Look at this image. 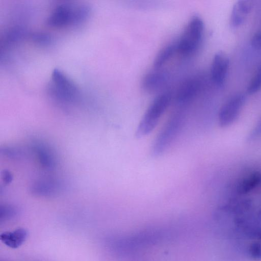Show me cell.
<instances>
[{"label":"cell","instance_id":"cell-1","mask_svg":"<svg viewBox=\"0 0 261 261\" xmlns=\"http://www.w3.org/2000/svg\"><path fill=\"white\" fill-rule=\"evenodd\" d=\"M90 13V8L85 4L63 3L53 9L46 19V24L53 28L76 25L87 20Z\"/></svg>","mask_w":261,"mask_h":261},{"label":"cell","instance_id":"cell-2","mask_svg":"<svg viewBox=\"0 0 261 261\" xmlns=\"http://www.w3.org/2000/svg\"><path fill=\"white\" fill-rule=\"evenodd\" d=\"M47 90L54 101L64 107L74 105L80 99V91L76 85L58 69L53 71Z\"/></svg>","mask_w":261,"mask_h":261},{"label":"cell","instance_id":"cell-3","mask_svg":"<svg viewBox=\"0 0 261 261\" xmlns=\"http://www.w3.org/2000/svg\"><path fill=\"white\" fill-rule=\"evenodd\" d=\"M171 100V95L168 92L159 95L153 100L137 127L135 132L137 138L147 136L154 129Z\"/></svg>","mask_w":261,"mask_h":261},{"label":"cell","instance_id":"cell-4","mask_svg":"<svg viewBox=\"0 0 261 261\" xmlns=\"http://www.w3.org/2000/svg\"><path fill=\"white\" fill-rule=\"evenodd\" d=\"M204 28L202 19L198 16H193L177 41V51L187 56L196 51L201 44Z\"/></svg>","mask_w":261,"mask_h":261},{"label":"cell","instance_id":"cell-5","mask_svg":"<svg viewBox=\"0 0 261 261\" xmlns=\"http://www.w3.org/2000/svg\"><path fill=\"white\" fill-rule=\"evenodd\" d=\"M183 114L177 112L168 120L156 136L151 148L153 156L163 154L172 144L179 133L183 125Z\"/></svg>","mask_w":261,"mask_h":261},{"label":"cell","instance_id":"cell-6","mask_svg":"<svg viewBox=\"0 0 261 261\" xmlns=\"http://www.w3.org/2000/svg\"><path fill=\"white\" fill-rule=\"evenodd\" d=\"M246 96L243 93L232 96L221 107L219 113V122L222 127L231 124L240 113L245 102Z\"/></svg>","mask_w":261,"mask_h":261},{"label":"cell","instance_id":"cell-7","mask_svg":"<svg viewBox=\"0 0 261 261\" xmlns=\"http://www.w3.org/2000/svg\"><path fill=\"white\" fill-rule=\"evenodd\" d=\"M229 66V58L225 53L219 51L214 55L211 67V76L216 86L220 87L223 85Z\"/></svg>","mask_w":261,"mask_h":261},{"label":"cell","instance_id":"cell-8","mask_svg":"<svg viewBox=\"0 0 261 261\" xmlns=\"http://www.w3.org/2000/svg\"><path fill=\"white\" fill-rule=\"evenodd\" d=\"M252 7L250 1L240 0L233 5L230 16V24L233 28L240 27L246 20Z\"/></svg>","mask_w":261,"mask_h":261},{"label":"cell","instance_id":"cell-9","mask_svg":"<svg viewBox=\"0 0 261 261\" xmlns=\"http://www.w3.org/2000/svg\"><path fill=\"white\" fill-rule=\"evenodd\" d=\"M201 82L197 78H191L184 82L178 88L176 99L180 104H185L194 97L201 87Z\"/></svg>","mask_w":261,"mask_h":261},{"label":"cell","instance_id":"cell-10","mask_svg":"<svg viewBox=\"0 0 261 261\" xmlns=\"http://www.w3.org/2000/svg\"><path fill=\"white\" fill-rule=\"evenodd\" d=\"M28 231L24 228L5 231L1 234L0 240L6 246L11 249L19 248L25 241Z\"/></svg>","mask_w":261,"mask_h":261},{"label":"cell","instance_id":"cell-11","mask_svg":"<svg viewBox=\"0 0 261 261\" xmlns=\"http://www.w3.org/2000/svg\"><path fill=\"white\" fill-rule=\"evenodd\" d=\"M168 75L165 72L156 71L145 75L142 81V86L148 91L156 90L163 87L167 82Z\"/></svg>","mask_w":261,"mask_h":261},{"label":"cell","instance_id":"cell-12","mask_svg":"<svg viewBox=\"0 0 261 261\" xmlns=\"http://www.w3.org/2000/svg\"><path fill=\"white\" fill-rule=\"evenodd\" d=\"M261 184V171H255L245 176L239 182L237 191L240 194H245Z\"/></svg>","mask_w":261,"mask_h":261},{"label":"cell","instance_id":"cell-13","mask_svg":"<svg viewBox=\"0 0 261 261\" xmlns=\"http://www.w3.org/2000/svg\"><path fill=\"white\" fill-rule=\"evenodd\" d=\"M177 51V41L170 43L163 47L157 54L153 63L156 69L161 68Z\"/></svg>","mask_w":261,"mask_h":261},{"label":"cell","instance_id":"cell-14","mask_svg":"<svg viewBox=\"0 0 261 261\" xmlns=\"http://www.w3.org/2000/svg\"><path fill=\"white\" fill-rule=\"evenodd\" d=\"M27 31L21 27H15L10 29L4 37V43L9 46L17 44L28 35Z\"/></svg>","mask_w":261,"mask_h":261},{"label":"cell","instance_id":"cell-15","mask_svg":"<svg viewBox=\"0 0 261 261\" xmlns=\"http://www.w3.org/2000/svg\"><path fill=\"white\" fill-rule=\"evenodd\" d=\"M261 89V63L258 66L247 88L248 94H254Z\"/></svg>","mask_w":261,"mask_h":261},{"label":"cell","instance_id":"cell-16","mask_svg":"<svg viewBox=\"0 0 261 261\" xmlns=\"http://www.w3.org/2000/svg\"><path fill=\"white\" fill-rule=\"evenodd\" d=\"M31 40L37 44L48 45L53 41L51 35L44 32H35L30 35Z\"/></svg>","mask_w":261,"mask_h":261},{"label":"cell","instance_id":"cell-17","mask_svg":"<svg viewBox=\"0 0 261 261\" xmlns=\"http://www.w3.org/2000/svg\"><path fill=\"white\" fill-rule=\"evenodd\" d=\"M251 257L256 259H261V245L254 243L251 245L249 250Z\"/></svg>","mask_w":261,"mask_h":261},{"label":"cell","instance_id":"cell-18","mask_svg":"<svg viewBox=\"0 0 261 261\" xmlns=\"http://www.w3.org/2000/svg\"><path fill=\"white\" fill-rule=\"evenodd\" d=\"M251 42V45L254 48L261 49V31H257L253 34Z\"/></svg>","mask_w":261,"mask_h":261},{"label":"cell","instance_id":"cell-19","mask_svg":"<svg viewBox=\"0 0 261 261\" xmlns=\"http://www.w3.org/2000/svg\"><path fill=\"white\" fill-rule=\"evenodd\" d=\"M261 135V120L257 124L248 137V140H252Z\"/></svg>","mask_w":261,"mask_h":261}]
</instances>
